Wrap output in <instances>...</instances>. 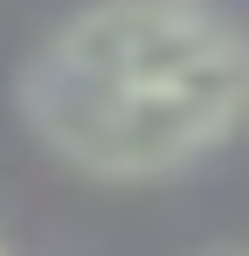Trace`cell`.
<instances>
[{
	"mask_svg": "<svg viewBox=\"0 0 249 256\" xmlns=\"http://www.w3.org/2000/svg\"><path fill=\"white\" fill-rule=\"evenodd\" d=\"M21 118L76 173H97V180L180 173L249 118V35L132 90H70L21 70Z\"/></svg>",
	"mask_w": 249,
	"mask_h": 256,
	"instance_id": "6da1fadb",
	"label": "cell"
},
{
	"mask_svg": "<svg viewBox=\"0 0 249 256\" xmlns=\"http://www.w3.org/2000/svg\"><path fill=\"white\" fill-rule=\"evenodd\" d=\"M242 28L214 0H90L35 48L28 76L70 90H132L214 56Z\"/></svg>",
	"mask_w": 249,
	"mask_h": 256,
	"instance_id": "7a4b0ae2",
	"label": "cell"
},
{
	"mask_svg": "<svg viewBox=\"0 0 249 256\" xmlns=\"http://www.w3.org/2000/svg\"><path fill=\"white\" fill-rule=\"evenodd\" d=\"M201 256H249L242 242H222V250H201Z\"/></svg>",
	"mask_w": 249,
	"mask_h": 256,
	"instance_id": "3957f363",
	"label": "cell"
}]
</instances>
